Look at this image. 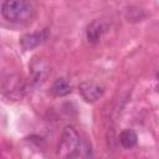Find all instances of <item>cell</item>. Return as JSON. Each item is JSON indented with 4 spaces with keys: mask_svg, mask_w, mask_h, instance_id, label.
<instances>
[{
    "mask_svg": "<svg viewBox=\"0 0 159 159\" xmlns=\"http://www.w3.org/2000/svg\"><path fill=\"white\" fill-rule=\"evenodd\" d=\"M107 30V25L103 20H93L86 30V39L89 43H97Z\"/></svg>",
    "mask_w": 159,
    "mask_h": 159,
    "instance_id": "cell-6",
    "label": "cell"
},
{
    "mask_svg": "<svg viewBox=\"0 0 159 159\" xmlns=\"http://www.w3.org/2000/svg\"><path fill=\"white\" fill-rule=\"evenodd\" d=\"M47 37H48L47 29L29 32L20 37V46L22 47L24 51H30V50H34L35 47L40 46L41 43H43L47 40Z\"/></svg>",
    "mask_w": 159,
    "mask_h": 159,
    "instance_id": "cell-4",
    "label": "cell"
},
{
    "mask_svg": "<svg viewBox=\"0 0 159 159\" xmlns=\"http://www.w3.org/2000/svg\"><path fill=\"white\" fill-rule=\"evenodd\" d=\"M78 92L81 94V97L87 102V103H93L96 101H98L103 93H104V88L93 81H84L82 83H80L78 86Z\"/></svg>",
    "mask_w": 159,
    "mask_h": 159,
    "instance_id": "cell-3",
    "label": "cell"
},
{
    "mask_svg": "<svg viewBox=\"0 0 159 159\" xmlns=\"http://www.w3.org/2000/svg\"><path fill=\"white\" fill-rule=\"evenodd\" d=\"M138 142V135L133 129H124L119 134V143L124 148H133Z\"/></svg>",
    "mask_w": 159,
    "mask_h": 159,
    "instance_id": "cell-8",
    "label": "cell"
},
{
    "mask_svg": "<svg viewBox=\"0 0 159 159\" xmlns=\"http://www.w3.org/2000/svg\"><path fill=\"white\" fill-rule=\"evenodd\" d=\"M34 7L25 0H5L1 4V15L10 22H22L31 17Z\"/></svg>",
    "mask_w": 159,
    "mask_h": 159,
    "instance_id": "cell-2",
    "label": "cell"
},
{
    "mask_svg": "<svg viewBox=\"0 0 159 159\" xmlns=\"http://www.w3.org/2000/svg\"><path fill=\"white\" fill-rule=\"evenodd\" d=\"M51 92L56 97H63V96H67L72 92V86L66 78L61 77L53 82V84L51 87Z\"/></svg>",
    "mask_w": 159,
    "mask_h": 159,
    "instance_id": "cell-7",
    "label": "cell"
},
{
    "mask_svg": "<svg viewBox=\"0 0 159 159\" xmlns=\"http://www.w3.org/2000/svg\"><path fill=\"white\" fill-rule=\"evenodd\" d=\"M31 82L34 84H42L50 73V67L43 60H35L30 66Z\"/></svg>",
    "mask_w": 159,
    "mask_h": 159,
    "instance_id": "cell-5",
    "label": "cell"
},
{
    "mask_svg": "<svg viewBox=\"0 0 159 159\" xmlns=\"http://www.w3.org/2000/svg\"><path fill=\"white\" fill-rule=\"evenodd\" d=\"M81 139L77 130L72 125H66L62 130L58 145L57 158L58 159H76L80 153Z\"/></svg>",
    "mask_w": 159,
    "mask_h": 159,
    "instance_id": "cell-1",
    "label": "cell"
}]
</instances>
